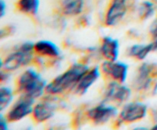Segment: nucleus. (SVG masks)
Instances as JSON below:
<instances>
[{"label":"nucleus","instance_id":"nucleus-1","mask_svg":"<svg viewBox=\"0 0 157 130\" xmlns=\"http://www.w3.org/2000/svg\"><path fill=\"white\" fill-rule=\"evenodd\" d=\"M88 70V66L85 64H73L48 84L45 92L50 95H58L67 90H75L81 78Z\"/></svg>","mask_w":157,"mask_h":130},{"label":"nucleus","instance_id":"nucleus-2","mask_svg":"<svg viewBox=\"0 0 157 130\" xmlns=\"http://www.w3.org/2000/svg\"><path fill=\"white\" fill-rule=\"evenodd\" d=\"M47 84L36 70L29 68L23 72L18 77L17 90L21 95L35 99L42 96Z\"/></svg>","mask_w":157,"mask_h":130},{"label":"nucleus","instance_id":"nucleus-3","mask_svg":"<svg viewBox=\"0 0 157 130\" xmlns=\"http://www.w3.org/2000/svg\"><path fill=\"white\" fill-rule=\"evenodd\" d=\"M34 46L32 42H25L19 45L14 52L9 54L4 61H1L2 70L11 72L28 65L32 60Z\"/></svg>","mask_w":157,"mask_h":130},{"label":"nucleus","instance_id":"nucleus-4","mask_svg":"<svg viewBox=\"0 0 157 130\" xmlns=\"http://www.w3.org/2000/svg\"><path fill=\"white\" fill-rule=\"evenodd\" d=\"M35 99L21 95L19 99L12 104L6 114L9 122H18L32 114Z\"/></svg>","mask_w":157,"mask_h":130},{"label":"nucleus","instance_id":"nucleus-5","mask_svg":"<svg viewBox=\"0 0 157 130\" xmlns=\"http://www.w3.org/2000/svg\"><path fill=\"white\" fill-rule=\"evenodd\" d=\"M147 113V106L142 102H130L126 103L120 112L118 120L123 123H133L142 120Z\"/></svg>","mask_w":157,"mask_h":130},{"label":"nucleus","instance_id":"nucleus-6","mask_svg":"<svg viewBox=\"0 0 157 130\" xmlns=\"http://www.w3.org/2000/svg\"><path fill=\"white\" fill-rule=\"evenodd\" d=\"M101 71L113 81L124 84L128 75L129 66L121 61H105L101 66Z\"/></svg>","mask_w":157,"mask_h":130},{"label":"nucleus","instance_id":"nucleus-7","mask_svg":"<svg viewBox=\"0 0 157 130\" xmlns=\"http://www.w3.org/2000/svg\"><path fill=\"white\" fill-rule=\"evenodd\" d=\"M131 95V90L127 86L117 81L112 80L107 85L104 92L106 101L123 103L129 99Z\"/></svg>","mask_w":157,"mask_h":130},{"label":"nucleus","instance_id":"nucleus-8","mask_svg":"<svg viewBox=\"0 0 157 130\" xmlns=\"http://www.w3.org/2000/svg\"><path fill=\"white\" fill-rule=\"evenodd\" d=\"M127 12V0H110L105 15V24L108 27L116 25L124 18Z\"/></svg>","mask_w":157,"mask_h":130},{"label":"nucleus","instance_id":"nucleus-9","mask_svg":"<svg viewBox=\"0 0 157 130\" xmlns=\"http://www.w3.org/2000/svg\"><path fill=\"white\" fill-rule=\"evenodd\" d=\"M117 110L115 106L101 103L90 109L87 111V116L95 124H104L117 115Z\"/></svg>","mask_w":157,"mask_h":130},{"label":"nucleus","instance_id":"nucleus-10","mask_svg":"<svg viewBox=\"0 0 157 130\" xmlns=\"http://www.w3.org/2000/svg\"><path fill=\"white\" fill-rule=\"evenodd\" d=\"M153 67L148 63H144L136 70L133 78V85L137 90H144L148 88L152 81V73Z\"/></svg>","mask_w":157,"mask_h":130},{"label":"nucleus","instance_id":"nucleus-11","mask_svg":"<svg viewBox=\"0 0 157 130\" xmlns=\"http://www.w3.org/2000/svg\"><path fill=\"white\" fill-rule=\"evenodd\" d=\"M101 76V69L94 67L90 69L84 73L75 87V93L78 95L85 94L90 87L96 82Z\"/></svg>","mask_w":157,"mask_h":130},{"label":"nucleus","instance_id":"nucleus-12","mask_svg":"<svg viewBox=\"0 0 157 130\" xmlns=\"http://www.w3.org/2000/svg\"><path fill=\"white\" fill-rule=\"evenodd\" d=\"M55 113V105L50 101H43L34 106L32 117L36 122H44L49 120Z\"/></svg>","mask_w":157,"mask_h":130},{"label":"nucleus","instance_id":"nucleus-13","mask_svg":"<svg viewBox=\"0 0 157 130\" xmlns=\"http://www.w3.org/2000/svg\"><path fill=\"white\" fill-rule=\"evenodd\" d=\"M119 49V42L117 39L109 36H106L103 38L101 46V53L106 61H117Z\"/></svg>","mask_w":157,"mask_h":130},{"label":"nucleus","instance_id":"nucleus-14","mask_svg":"<svg viewBox=\"0 0 157 130\" xmlns=\"http://www.w3.org/2000/svg\"><path fill=\"white\" fill-rule=\"evenodd\" d=\"M34 50L38 55L48 58H58L60 56L59 47L51 41L41 40L37 41L34 46Z\"/></svg>","mask_w":157,"mask_h":130},{"label":"nucleus","instance_id":"nucleus-15","mask_svg":"<svg viewBox=\"0 0 157 130\" xmlns=\"http://www.w3.org/2000/svg\"><path fill=\"white\" fill-rule=\"evenodd\" d=\"M84 0H63L61 2V12L67 16H76L83 12Z\"/></svg>","mask_w":157,"mask_h":130},{"label":"nucleus","instance_id":"nucleus-16","mask_svg":"<svg viewBox=\"0 0 157 130\" xmlns=\"http://www.w3.org/2000/svg\"><path fill=\"white\" fill-rule=\"evenodd\" d=\"M153 50V43L149 44H134L129 48L128 55L132 58L142 61L145 59L149 54Z\"/></svg>","mask_w":157,"mask_h":130},{"label":"nucleus","instance_id":"nucleus-17","mask_svg":"<svg viewBox=\"0 0 157 130\" xmlns=\"http://www.w3.org/2000/svg\"><path fill=\"white\" fill-rule=\"evenodd\" d=\"M40 0H18L16 7L20 12L26 15H35L38 13Z\"/></svg>","mask_w":157,"mask_h":130},{"label":"nucleus","instance_id":"nucleus-18","mask_svg":"<svg viewBox=\"0 0 157 130\" xmlns=\"http://www.w3.org/2000/svg\"><path fill=\"white\" fill-rule=\"evenodd\" d=\"M14 94L12 89L8 87L0 88V110L2 112L7 109L13 100Z\"/></svg>","mask_w":157,"mask_h":130},{"label":"nucleus","instance_id":"nucleus-19","mask_svg":"<svg viewBox=\"0 0 157 130\" xmlns=\"http://www.w3.org/2000/svg\"><path fill=\"white\" fill-rule=\"evenodd\" d=\"M156 12V6L154 3L150 1H144L140 6L138 12L141 19L147 20L154 15Z\"/></svg>","mask_w":157,"mask_h":130},{"label":"nucleus","instance_id":"nucleus-20","mask_svg":"<svg viewBox=\"0 0 157 130\" xmlns=\"http://www.w3.org/2000/svg\"><path fill=\"white\" fill-rule=\"evenodd\" d=\"M150 32L153 39L157 38V18L153 21L150 28Z\"/></svg>","mask_w":157,"mask_h":130},{"label":"nucleus","instance_id":"nucleus-21","mask_svg":"<svg viewBox=\"0 0 157 130\" xmlns=\"http://www.w3.org/2000/svg\"><path fill=\"white\" fill-rule=\"evenodd\" d=\"M8 122H9L6 116H4L2 114H1L0 116V128L2 130L8 129Z\"/></svg>","mask_w":157,"mask_h":130},{"label":"nucleus","instance_id":"nucleus-22","mask_svg":"<svg viewBox=\"0 0 157 130\" xmlns=\"http://www.w3.org/2000/svg\"><path fill=\"white\" fill-rule=\"evenodd\" d=\"M0 8H1V9H0V16H1V18H2L5 14H6V3L5 2L4 0L0 1Z\"/></svg>","mask_w":157,"mask_h":130},{"label":"nucleus","instance_id":"nucleus-23","mask_svg":"<svg viewBox=\"0 0 157 130\" xmlns=\"http://www.w3.org/2000/svg\"><path fill=\"white\" fill-rule=\"evenodd\" d=\"M152 43H153V50H157V38L153 39V41Z\"/></svg>","mask_w":157,"mask_h":130},{"label":"nucleus","instance_id":"nucleus-24","mask_svg":"<svg viewBox=\"0 0 157 130\" xmlns=\"http://www.w3.org/2000/svg\"><path fill=\"white\" fill-rule=\"evenodd\" d=\"M153 129H154V130H157V122H156V125H155L153 127Z\"/></svg>","mask_w":157,"mask_h":130}]
</instances>
